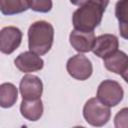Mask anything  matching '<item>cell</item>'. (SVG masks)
<instances>
[{
	"instance_id": "13",
	"label": "cell",
	"mask_w": 128,
	"mask_h": 128,
	"mask_svg": "<svg viewBox=\"0 0 128 128\" xmlns=\"http://www.w3.org/2000/svg\"><path fill=\"white\" fill-rule=\"evenodd\" d=\"M18 98V90L12 83H3L0 85V106L3 108L12 107Z\"/></svg>"
},
{
	"instance_id": "16",
	"label": "cell",
	"mask_w": 128,
	"mask_h": 128,
	"mask_svg": "<svg viewBox=\"0 0 128 128\" xmlns=\"http://www.w3.org/2000/svg\"><path fill=\"white\" fill-rule=\"evenodd\" d=\"M29 8L41 13H47L52 9V0H28Z\"/></svg>"
},
{
	"instance_id": "18",
	"label": "cell",
	"mask_w": 128,
	"mask_h": 128,
	"mask_svg": "<svg viewBox=\"0 0 128 128\" xmlns=\"http://www.w3.org/2000/svg\"><path fill=\"white\" fill-rule=\"evenodd\" d=\"M88 1H90V0H70V2L73 5H76V6H81L85 3H87Z\"/></svg>"
},
{
	"instance_id": "2",
	"label": "cell",
	"mask_w": 128,
	"mask_h": 128,
	"mask_svg": "<svg viewBox=\"0 0 128 128\" xmlns=\"http://www.w3.org/2000/svg\"><path fill=\"white\" fill-rule=\"evenodd\" d=\"M54 28L46 21H36L28 29L29 50L37 55H44L52 47Z\"/></svg>"
},
{
	"instance_id": "17",
	"label": "cell",
	"mask_w": 128,
	"mask_h": 128,
	"mask_svg": "<svg viewBox=\"0 0 128 128\" xmlns=\"http://www.w3.org/2000/svg\"><path fill=\"white\" fill-rule=\"evenodd\" d=\"M127 108L120 110L115 116V126L116 127H126L127 126Z\"/></svg>"
},
{
	"instance_id": "11",
	"label": "cell",
	"mask_w": 128,
	"mask_h": 128,
	"mask_svg": "<svg viewBox=\"0 0 128 128\" xmlns=\"http://www.w3.org/2000/svg\"><path fill=\"white\" fill-rule=\"evenodd\" d=\"M14 63L15 66L21 72H25V73L39 71L44 66L43 59L39 55L31 51H26L19 54L14 60Z\"/></svg>"
},
{
	"instance_id": "5",
	"label": "cell",
	"mask_w": 128,
	"mask_h": 128,
	"mask_svg": "<svg viewBox=\"0 0 128 128\" xmlns=\"http://www.w3.org/2000/svg\"><path fill=\"white\" fill-rule=\"evenodd\" d=\"M66 69L71 77L80 81L87 80L93 72L91 61L82 54L72 56L67 61Z\"/></svg>"
},
{
	"instance_id": "3",
	"label": "cell",
	"mask_w": 128,
	"mask_h": 128,
	"mask_svg": "<svg viewBox=\"0 0 128 128\" xmlns=\"http://www.w3.org/2000/svg\"><path fill=\"white\" fill-rule=\"evenodd\" d=\"M83 116L90 125L101 127L110 119V107L101 103L96 97L90 98L83 107Z\"/></svg>"
},
{
	"instance_id": "12",
	"label": "cell",
	"mask_w": 128,
	"mask_h": 128,
	"mask_svg": "<svg viewBox=\"0 0 128 128\" xmlns=\"http://www.w3.org/2000/svg\"><path fill=\"white\" fill-rule=\"evenodd\" d=\"M21 115L29 121H37L43 114V103L41 98L33 100L23 99L20 105Z\"/></svg>"
},
{
	"instance_id": "6",
	"label": "cell",
	"mask_w": 128,
	"mask_h": 128,
	"mask_svg": "<svg viewBox=\"0 0 128 128\" xmlns=\"http://www.w3.org/2000/svg\"><path fill=\"white\" fill-rule=\"evenodd\" d=\"M22 32L14 26H7L0 30V52L4 54L13 53L21 44Z\"/></svg>"
},
{
	"instance_id": "1",
	"label": "cell",
	"mask_w": 128,
	"mask_h": 128,
	"mask_svg": "<svg viewBox=\"0 0 128 128\" xmlns=\"http://www.w3.org/2000/svg\"><path fill=\"white\" fill-rule=\"evenodd\" d=\"M108 3L109 0H90L79 6L72 16L74 29L85 32L93 31L101 23Z\"/></svg>"
},
{
	"instance_id": "9",
	"label": "cell",
	"mask_w": 128,
	"mask_h": 128,
	"mask_svg": "<svg viewBox=\"0 0 128 128\" xmlns=\"http://www.w3.org/2000/svg\"><path fill=\"white\" fill-rule=\"evenodd\" d=\"M95 34L93 31H80L72 30L69 35V41L71 46L80 53H86L92 50L95 42Z\"/></svg>"
},
{
	"instance_id": "10",
	"label": "cell",
	"mask_w": 128,
	"mask_h": 128,
	"mask_svg": "<svg viewBox=\"0 0 128 128\" xmlns=\"http://www.w3.org/2000/svg\"><path fill=\"white\" fill-rule=\"evenodd\" d=\"M119 41L115 35L112 34H103L95 38V42L92 48L93 53L100 57L105 58L112 54L114 51L118 49Z\"/></svg>"
},
{
	"instance_id": "4",
	"label": "cell",
	"mask_w": 128,
	"mask_h": 128,
	"mask_svg": "<svg viewBox=\"0 0 128 128\" xmlns=\"http://www.w3.org/2000/svg\"><path fill=\"white\" fill-rule=\"evenodd\" d=\"M124 96L122 86L114 80H104L100 83L97 89V99L108 107L118 105Z\"/></svg>"
},
{
	"instance_id": "15",
	"label": "cell",
	"mask_w": 128,
	"mask_h": 128,
	"mask_svg": "<svg viewBox=\"0 0 128 128\" xmlns=\"http://www.w3.org/2000/svg\"><path fill=\"white\" fill-rule=\"evenodd\" d=\"M115 15L119 21V29L123 38H127V0H120L115 7Z\"/></svg>"
},
{
	"instance_id": "8",
	"label": "cell",
	"mask_w": 128,
	"mask_h": 128,
	"mask_svg": "<svg viewBox=\"0 0 128 128\" xmlns=\"http://www.w3.org/2000/svg\"><path fill=\"white\" fill-rule=\"evenodd\" d=\"M104 65L107 70L121 75L125 81H127L128 73V58L126 53L120 50L114 51L112 54L104 58Z\"/></svg>"
},
{
	"instance_id": "14",
	"label": "cell",
	"mask_w": 128,
	"mask_h": 128,
	"mask_svg": "<svg viewBox=\"0 0 128 128\" xmlns=\"http://www.w3.org/2000/svg\"><path fill=\"white\" fill-rule=\"evenodd\" d=\"M29 9L28 0H0V11L4 15L19 14Z\"/></svg>"
},
{
	"instance_id": "7",
	"label": "cell",
	"mask_w": 128,
	"mask_h": 128,
	"mask_svg": "<svg viewBox=\"0 0 128 128\" xmlns=\"http://www.w3.org/2000/svg\"><path fill=\"white\" fill-rule=\"evenodd\" d=\"M21 96L25 100H33L41 97L43 92V84L41 79L35 75H25L19 85Z\"/></svg>"
}]
</instances>
